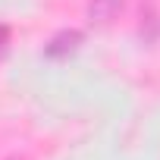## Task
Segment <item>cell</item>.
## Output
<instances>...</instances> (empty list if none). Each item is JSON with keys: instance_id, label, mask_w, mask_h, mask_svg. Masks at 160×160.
Wrapping results in <instances>:
<instances>
[{"instance_id": "obj_1", "label": "cell", "mask_w": 160, "mask_h": 160, "mask_svg": "<svg viewBox=\"0 0 160 160\" xmlns=\"http://www.w3.org/2000/svg\"><path fill=\"white\" fill-rule=\"evenodd\" d=\"M122 7L126 0H88V19L98 25H107L122 13Z\"/></svg>"}, {"instance_id": "obj_2", "label": "cell", "mask_w": 160, "mask_h": 160, "mask_svg": "<svg viewBox=\"0 0 160 160\" xmlns=\"http://www.w3.org/2000/svg\"><path fill=\"white\" fill-rule=\"evenodd\" d=\"M78 44H82V32H60V35H53L50 38V44L44 47V57H69Z\"/></svg>"}, {"instance_id": "obj_3", "label": "cell", "mask_w": 160, "mask_h": 160, "mask_svg": "<svg viewBox=\"0 0 160 160\" xmlns=\"http://www.w3.org/2000/svg\"><path fill=\"white\" fill-rule=\"evenodd\" d=\"M7 44H10V28H7V25H0V57L7 53Z\"/></svg>"}, {"instance_id": "obj_4", "label": "cell", "mask_w": 160, "mask_h": 160, "mask_svg": "<svg viewBox=\"0 0 160 160\" xmlns=\"http://www.w3.org/2000/svg\"><path fill=\"white\" fill-rule=\"evenodd\" d=\"M7 160H22V157H7Z\"/></svg>"}]
</instances>
